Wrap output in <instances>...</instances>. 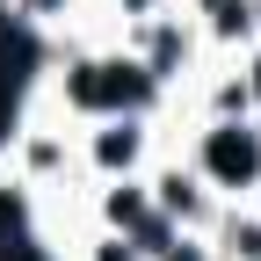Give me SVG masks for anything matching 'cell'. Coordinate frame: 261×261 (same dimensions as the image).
<instances>
[{"label":"cell","mask_w":261,"mask_h":261,"mask_svg":"<svg viewBox=\"0 0 261 261\" xmlns=\"http://www.w3.org/2000/svg\"><path fill=\"white\" fill-rule=\"evenodd\" d=\"M152 87H160V80L145 73V65H123V58H94V65H80V73L65 80V94H73L80 109H109V116L145 109Z\"/></svg>","instance_id":"1"},{"label":"cell","mask_w":261,"mask_h":261,"mask_svg":"<svg viewBox=\"0 0 261 261\" xmlns=\"http://www.w3.org/2000/svg\"><path fill=\"white\" fill-rule=\"evenodd\" d=\"M203 174L225 181V189H247V181L261 174V130H247V123H218L211 138H203Z\"/></svg>","instance_id":"2"},{"label":"cell","mask_w":261,"mask_h":261,"mask_svg":"<svg viewBox=\"0 0 261 261\" xmlns=\"http://www.w3.org/2000/svg\"><path fill=\"white\" fill-rule=\"evenodd\" d=\"M22 73H29V44L15 37L8 22H0V130L15 116V94H22Z\"/></svg>","instance_id":"3"},{"label":"cell","mask_w":261,"mask_h":261,"mask_svg":"<svg viewBox=\"0 0 261 261\" xmlns=\"http://www.w3.org/2000/svg\"><path fill=\"white\" fill-rule=\"evenodd\" d=\"M94 160H102V167H130V160H138V130H130V123H109L102 138H94Z\"/></svg>","instance_id":"4"},{"label":"cell","mask_w":261,"mask_h":261,"mask_svg":"<svg viewBox=\"0 0 261 261\" xmlns=\"http://www.w3.org/2000/svg\"><path fill=\"white\" fill-rule=\"evenodd\" d=\"M160 211H167V218H196V211H203L196 181L189 174H160Z\"/></svg>","instance_id":"5"},{"label":"cell","mask_w":261,"mask_h":261,"mask_svg":"<svg viewBox=\"0 0 261 261\" xmlns=\"http://www.w3.org/2000/svg\"><path fill=\"white\" fill-rule=\"evenodd\" d=\"M203 8H211V29H218V37H240V29L254 22L247 0H203Z\"/></svg>","instance_id":"6"},{"label":"cell","mask_w":261,"mask_h":261,"mask_svg":"<svg viewBox=\"0 0 261 261\" xmlns=\"http://www.w3.org/2000/svg\"><path fill=\"white\" fill-rule=\"evenodd\" d=\"M109 218H116V225H145V196H138V189H116V196H109Z\"/></svg>","instance_id":"7"},{"label":"cell","mask_w":261,"mask_h":261,"mask_svg":"<svg viewBox=\"0 0 261 261\" xmlns=\"http://www.w3.org/2000/svg\"><path fill=\"white\" fill-rule=\"evenodd\" d=\"M232 254H247V261H261V225H232Z\"/></svg>","instance_id":"8"},{"label":"cell","mask_w":261,"mask_h":261,"mask_svg":"<svg viewBox=\"0 0 261 261\" xmlns=\"http://www.w3.org/2000/svg\"><path fill=\"white\" fill-rule=\"evenodd\" d=\"M167 261H203V254H196V247H167Z\"/></svg>","instance_id":"9"},{"label":"cell","mask_w":261,"mask_h":261,"mask_svg":"<svg viewBox=\"0 0 261 261\" xmlns=\"http://www.w3.org/2000/svg\"><path fill=\"white\" fill-rule=\"evenodd\" d=\"M247 94H261V65H254V87H247Z\"/></svg>","instance_id":"10"}]
</instances>
